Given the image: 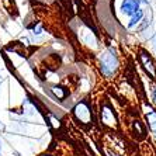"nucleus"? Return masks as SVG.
Masks as SVG:
<instances>
[{
  "mask_svg": "<svg viewBox=\"0 0 156 156\" xmlns=\"http://www.w3.org/2000/svg\"><path fill=\"white\" fill-rule=\"evenodd\" d=\"M101 120L104 124L107 125H115V117H114L113 111L108 108V107H104L101 110Z\"/></svg>",
  "mask_w": 156,
  "mask_h": 156,
  "instance_id": "423d86ee",
  "label": "nucleus"
},
{
  "mask_svg": "<svg viewBox=\"0 0 156 156\" xmlns=\"http://www.w3.org/2000/svg\"><path fill=\"white\" fill-rule=\"evenodd\" d=\"M139 9V2L138 0H122L121 3V11L127 16H132L135 11Z\"/></svg>",
  "mask_w": 156,
  "mask_h": 156,
  "instance_id": "f03ea898",
  "label": "nucleus"
},
{
  "mask_svg": "<svg viewBox=\"0 0 156 156\" xmlns=\"http://www.w3.org/2000/svg\"><path fill=\"white\" fill-rule=\"evenodd\" d=\"M146 121H148L149 129L152 131V134L156 136V111L152 108H148L146 111Z\"/></svg>",
  "mask_w": 156,
  "mask_h": 156,
  "instance_id": "39448f33",
  "label": "nucleus"
},
{
  "mask_svg": "<svg viewBox=\"0 0 156 156\" xmlns=\"http://www.w3.org/2000/svg\"><path fill=\"white\" fill-rule=\"evenodd\" d=\"M117 66H118V59L115 56V52L113 49H108L104 52L101 56V72L104 76L111 77L115 73Z\"/></svg>",
  "mask_w": 156,
  "mask_h": 156,
  "instance_id": "f257e3e1",
  "label": "nucleus"
},
{
  "mask_svg": "<svg viewBox=\"0 0 156 156\" xmlns=\"http://www.w3.org/2000/svg\"><path fill=\"white\" fill-rule=\"evenodd\" d=\"M152 98H153V103H155V105H156V87L153 89V91H152Z\"/></svg>",
  "mask_w": 156,
  "mask_h": 156,
  "instance_id": "6e6552de",
  "label": "nucleus"
},
{
  "mask_svg": "<svg viewBox=\"0 0 156 156\" xmlns=\"http://www.w3.org/2000/svg\"><path fill=\"white\" fill-rule=\"evenodd\" d=\"M142 17H144V11H142L141 9H138V10L135 11L134 14L131 16V20H129V23H128V27H129V28L135 27L142 20Z\"/></svg>",
  "mask_w": 156,
  "mask_h": 156,
  "instance_id": "0eeeda50",
  "label": "nucleus"
},
{
  "mask_svg": "<svg viewBox=\"0 0 156 156\" xmlns=\"http://www.w3.org/2000/svg\"><path fill=\"white\" fill-rule=\"evenodd\" d=\"M75 113H76V115L79 117L80 121H83V122H89L90 121V111H89V107H87L84 103H82V104H79L75 108Z\"/></svg>",
  "mask_w": 156,
  "mask_h": 156,
  "instance_id": "20e7f679",
  "label": "nucleus"
},
{
  "mask_svg": "<svg viewBox=\"0 0 156 156\" xmlns=\"http://www.w3.org/2000/svg\"><path fill=\"white\" fill-rule=\"evenodd\" d=\"M141 62L145 70L151 75V77H156V69H155V63H153L152 58L149 56V54H145V52H142L141 54Z\"/></svg>",
  "mask_w": 156,
  "mask_h": 156,
  "instance_id": "7ed1b4c3",
  "label": "nucleus"
},
{
  "mask_svg": "<svg viewBox=\"0 0 156 156\" xmlns=\"http://www.w3.org/2000/svg\"><path fill=\"white\" fill-rule=\"evenodd\" d=\"M155 51H156V40H155Z\"/></svg>",
  "mask_w": 156,
  "mask_h": 156,
  "instance_id": "1a4fd4ad",
  "label": "nucleus"
}]
</instances>
